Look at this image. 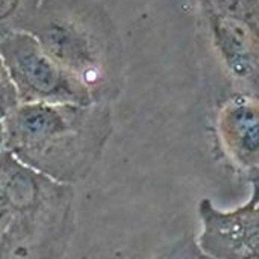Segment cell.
Masks as SVG:
<instances>
[{
    "instance_id": "6da1fadb",
    "label": "cell",
    "mask_w": 259,
    "mask_h": 259,
    "mask_svg": "<svg viewBox=\"0 0 259 259\" xmlns=\"http://www.w3.org/2000/svg\"><path fill=\"white\" fill-rule=\"evenodd\" d=\"M5 150L58 184L83 181L114 131L109 105L20 103L5 120Z\"/></svg>"
},
{
    "instance_id": "7a4b0ae2",
    "label": "cell",
    "mask_w": 259,
    "mask_h": 259,
    "mask_svg": "<svg viewBox=\"0 0 259 259\" xmlns=\"http://www.w3.org/2000/svg\"><path fill=\"white\" fill-rule=\"evenodd\" d=\"M90 93L109 105L123 85V50L117 26L100 0H39L27 30Z\"/></svg>"
},
{
    "instance_id": "3957f363",
    "label": "cell",
    "mask_w": 259,
    "mask_h": 259,
    "mask_svg": "<svg viewBox=\"0 0 259 259\" xmlns=\"http://www.w3.org/2000/svg\"><path fill=\"white\" fill-rule=\"evenodd\" d=\"M74 190L35 171L0 235V259H62L74 229Z\"/></svg>"
},
{
    "instance_id": "277c9868",
    "label": "cell",
    "mask_w": 259,
    "mask_h": 259,
    "mask_svg": "<svg viewBox=\"0 0 259 259\" xmlns=\"http://www.w3.org/2000/svg\"><path fill=\"white\" fill-rule=\"evenodd\" d=\"M0 55L20 103L93 105L88 90L56 62L29 32H18L0 39Z\"/></svg>"
},
{
    "instance_id": "5b68a950",
    "label": "cell",
    "mask_w": 259,
    "mask_h": 259,
    "mask_svg": "<svg viewBox=\"0 0 259 259\" xmlns=\"http://www.w3.org/2000/svg\"><path fill=\"white\" fill-rule=\"evenodd\" d=\"M247 175L252 197L243 206L222 211L208 199L199 203V244L214 258L259 259V170Z\"/></svg>"
},
{
    "instance_id": "8992f818",
    "label": "cell",
    "mask_w": 259,
    "mask_h": 259,
    "mask_svg": "<svg viewBox=\"0 0 259 259\" xmlns=\"http://www.w3.org/2000/svg\"><path fill=\"white\" fill-rule=\"evenodd\" d=\"M219 137L228 158L241 170H259V102L235 100L219 117Z\"/></svg>"
},
{
    "instance_id": "52a82bcc",
    "label": "cell",
    "mask_w": 259,
    "mask_h": 259,
    "mask_svg": "<svg viewBox=\"0 0 259 259\" xmlns=\"http://www.w3.org/2000/svg\"><path fill=\"white\" fill-rule=\"evenodd\" d=\"M30 176L32 170L3 150L0 155V235L9 225Z\"/></svg>"
},
{
    "instance_id": "ba28073f",
    "label": "cell",
    "mask_w": 259,
    "mask_h": 259,
    "mask_svg": "<svg viewBox=\"0 0 259 259\" xmlns=\"http://www.w3.org/2000/svg\"><path fill=\"white\" fill-rule=\"evenodd\" d=\"M38 5L39 0H0V39L27 32Z\"/></svg>"
},
{
    "instance_id": "9c48e42d",
    "label": "cell",
    "mask_w": 259,
    "mask_h": 259,
    "mask_svg": "<svg viewBox=\"0 0 259 259\" xmlns=\"http://www.w3.org/2000/svg\"><path fill=\"white\" fill-rule=\"evenodd\" d=\"M152 259H217L211 256L209 253H206L199 241L191 237V235H185L179 240H176L175 243H171L170 246L164 247L155 258Z\"/></svg>"
},
{
    "instance_id": "30bf717a",
    "label": "cell",
    "mask_w": 259,
    "mask_h": 259,
    "mask_svg": "<svg viewBox=\"0 0 259 259\" xmlns=\"http://www.w3.org/2000/svg\"><path fill=\"white\" fill-rule=\"evenodd\" d=\"M20 105L15 87L0 55V121H3Z\"/></svg>"
},
{
    "instance_id": "8fae6325",
    "label": "cell",
    "mask_w": 259,
    "mask_h": 259,
    "mask_svg": "<svg viewBox=\"0 0 259 259\" xmlns=\"http://www.w3.org/2000/svg\"><path fill=\"white\" fill-rule=\"evenodd\" d=\"M5 150V127H3V121H0V155Z\"/></svg>"
}]
</instances>
